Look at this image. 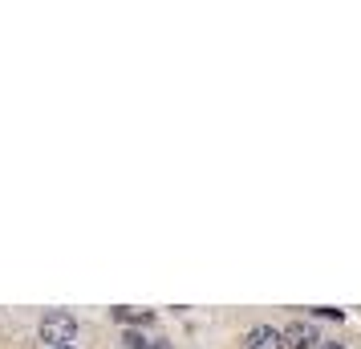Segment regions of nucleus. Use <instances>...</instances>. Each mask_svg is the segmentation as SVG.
I'll use <instances>...</instances> for the list:
<instances>
[{"mask_svg": "<svg viewBox=\"0 0 361 349\" xmlns=\"http://www.w3.org/2000/svg\"><path fill=\"white\" fill-rule=\"evenodd\" d=\"M73 333H78V321H73L69 313H61V309H53V313L41 317V341H49V349L53 345H69Z\"/></svg>", "mask_w": 361, "mask_h": 349, "instance_id": "obj_1", "label": "nucleus"}, {"mask_svg": "<svg viewBox=\"0 0 361 349\" xmlns=\"http://www.w3.org/2000/svg\"><path fill=\"white\" fill-rule=\"evenodd\" d=\"M280 337H284V345H293V349H317V329L305 325V321H293Z\"/></svg>", "mask_w": 361, "mask_h": 349, "instance_id": "obj_2", "label": "nucleus"}, {"mask_svg": "<svg viewBox=\"0 0 361 349\" xmlns=\"http://www.w3.org/2000/svg\"><path fill=\"white\" fill-rule=\"evenodd\" d=\"M247 349H284V337H280V329H272V325H256V329L247 333Z\"/></svg>", "mask_w": 361, "mask_h": 349, "instance_id": "obj_3", "label": "nucleus"}, {"mask_svg": "<svg viewBox=\"0 0 361 349\" xmlns=\"http://www.w3.org/2000/svg\"><path fill=\"white\" fill-rule=\"evenodd\" d=\"M118 321H150V313H130V309H114Z\"/></svg>", "mask_w": 361, "mask_h": 349, "instance_id": "obj_4", "label": "nucleus"}, {"mask_svg": "<svg viewBox=\"0 0 361 349\" xmlns=\"http://www.w3.org/2000/svg\"><path fill=\"white\" fill-rule=\"evenodd\" d=\"M126 345H130V349H147V337H138V333H130V337H126Z\"/></svg>", "mask_w": 361, "mask_h": 349, "instance_id": "obj_5", "label": "nucleus"}, {"mask_svg": "<svg viewBox=\"0 0 361 349\" xmlns=\"http://www.w3.org/2000/svg\"><path fill=\"white\" fill-rule=\"evenodd\" d=\"M317 349H345L341 341H325V345H317Z\"/></svg>", "mask_w": 361, "mask_h": 349, "instance_id": "obj_6", "label": "nucleus"}, {"mask_svg": "<svg viewBox=\"0 0 361 349\" xmlns=\"http://www.w3.org/2000/svg\"><path fill=\"white\" fill-rule=\"evenodd\" d=\"M53 349H73V345H53Z\"/></svg>", "mask_w": 361, "mask_h": 349, "instance_id": "obj_7", "label": "nucleus"}]
</instances>
